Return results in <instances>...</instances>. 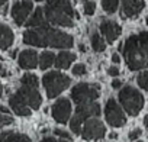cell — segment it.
<instances>
[{"mask_svg":"<svg viewBox=\"0 0 148 142\" xmlns=\"http://www.w3.org/2000/svg\"><path fill=\"white\" fill-rule=\"evenodd\" d=\"M51 115L54 117L55 122L64 125L70 120L71 116V103L67 97H60L58 100H55V103L51 107Z\"/></svg>","mask_w":148,"mask_h":142,"instance_id":"obj_10","label":"cell"},{"mask_svg":"<svg viewBox=\"0 0 148 142\" xmlns=\"http://www.w3.org/2000/svg\"><path fill=\"white\" fill-rule=\"evenodd\" d=\"M54 62H55V55L51 51H45V52H42L39 55V67H41V70L49 68Z\"/></svg>","mask_w":148,"mask_h":142,"instance_id":"obj_20","label":"cell"},{"mask_svg":"<svg viewBox=\"0 0 148 142\" xmlns=\"http://www.w3.org/2000/svg\"><path fill=\"white\" fill-rule=\"evenodd\" d=\"M99 97V86H90L87 83H80L77 86H74L71 90V99L73 102L79 104L83 103H90V102H96V99Z\"/></svg>","mask_w":148,"mask_h":142,"instance_id":"obj_7","label":"cell"},{"mask_svg":"<svg viewBox=\"0 0 148 142\" xmlns=\"http://www.w3.org/2000/svg\"><path fill=\"white\" fill-rule=\"evenodd\" d=\"M8 3V0H0V12H2V8Z\"/></svg>","mask_w":148,"mask_h":142,"instance_id":"obj_38","label":"cell"},{"mask_svg":"<svg viewBox=\"0 0 148 142\" xmlns=\"http://www.w3.org/2000/svg\"><path fill=\"white\" fill-rule=\"evenodd\" d=\"M100 115V106L96 102H90V103H83L79 104L76 109L74 116L70 119V128L73 130V133L76 135H82V129H83V123L89 119H92V116H99Z\"/></svg>","mask_w":148,"mask_h":142,"instance_id":"obj_4","label":"cell"},{"mask_svg":"<svg viewBox=\"0 0 148 142\" xmlns=\"http://www.w3.org/2000/svg\"><path fill=\"white\" fill-rule=\"evenodd\" d=\"M87 2H89V0H87Z\"/></svg>","mask_w":148,"mask_h":142,"instance_id":"obj_48","label":"cell"},{"mask_svg":"<svg viewBox=\"0 0 148 142\" xmlns=\"http://www.w3.org/2000/svg\"><path fill=\"white\" fill-rule=\"evenodd\" d=\"M119 73H121V71H119V68L118 67H109V70H108V74L110 76V77H118L119 76Z\"/></svg>","mask_w":148,"mask_h":142,"instance_id":"obj_31","label":"cell"},{"mask_svg":"<svg viewBox=\"0 0 148 142\" xmlns=\"http://www.w3.org/2000/svg\"><path fill=\"white\" fill-rule=\"evenodd\" d=\"M92 48H93V51H96V52H103V51L106 49V44H105L102 35H99L97 32H95V33L92 35Z\"/></svg>","mask_w":148,"mask_h":142,"instance_id":"obj_21","label":"cell"},{"mask_svg":"<svg viewBox=\"0 0 148 142\" xmlns=\"http://www.w3.org/2000/svg\"><path fill=\"white\" fill-rule=\"evenodd\" d=\"M122 54L131 71L144 70L148 67V32L131 35L122 44Z\"/></svg>","mask_w":148,"mask_h":142,"instance_id":"obj_2","label":"cell"},{"mask_svg":"<svg viewBox=\"0 0 148 142\" xmlns=\"http://www.w3.org/2000/svg\"><path fill=\"white\" fill-rule=\"evenodd\" d=\"M80 51H82V52H84V51H86V48H84V45H83V44L80 45Z\"/></svg>","mask_w":148,"mask_h":142,"instance_id":"obj_42","label":"cell"},{"mask_svg":"<svg viewBox=\"0 0 148 142\" xmlns=\"http://www.w3.org/2000/svg\"><path fill=\"white\" fill-rule=\"evenodd\" d=\"M16 54H18V51H12V52H10V55H12V57H15Z\"/></svg>","mask_w":148,"mask_h":142,"instance_id":"obj_44","label":"cell"},{"mask_svg":"<svg viewBox=\"0 0 148 142\" xmlns=\"http://www.w3.org/2000/svg\"><path fill=\"white\" fill-rule=\"evenodd\" d=\"M112 87H113V89H122V81L118 80V79H115V80L112 81Z\"/></svg>","mask_w":148,"mask_h":142,"instance_id":"obj_32","label":"cell"},{"mask_svg":"<svg viewBox=\"0 0 148 142\" xmlns=\"http://www.w3.org/2000/svg\"><path fill=\"white\" fill-rule=\"evenodd\" d=\"M10 135V132H0V142H5V139Z\"/></svg>","mask_w":148,"mask_h":142,"instance_id":"obj_34","label":"cell"},{"mask_svg":"<svg viewBox=\"0 0 148 142\" xmlns=\"http://www.w3.org/2000/svg\"><path fill=\"white\" fill-rule=\"evenodd\" d=\"M0 113H3V115H9V109L6 106H0Z\"/></svg>","mask_w":148,"mask_h":142,"instance_id":"obj_36","label":"cell"},{"mask_svg":"<svg viewBox=\"0 0 148 142\" xmlns=\"http://www.w3.org/2000/svg\"><path fill=\"white\" fill-rule=\"evenodd\" d=\"M109 138H110V139H116V138H118V133H116V132H112V133H109Z\"/></svg>","mask_w":148,"mask_h":142,"instance_id":"obj_37","label":"cell"},{"mask_svg":"<svg viewBox=\"0 0 148 142\" xmlns=\"http://www.w3.org/2000/svg\"><path fill=\"white\" fill-rule=\"evenodd\" d=\"M99 29H100L102 35L105 36L106 42H109V44H113L119 38V35L122 32L121 26L116 22H113V20H102Z\"/></svg>","mask_w":148,"mask_h":142,"instance_id":"obj_13","label":"cell"},{"mask_svg":"<svg viewBox=\"0 0 148 142\" xmlns=\"http://www.w3.org/2000/svg\"><path fill=\"white\" fill-rule=\"evenodd\" d=\"M44 9L42 8H36L35 9V12L32 13V16L26 20V26L29 28V29H32V28H39V26H42V25H45L47 22H45V19H44Z\"/></svg>","mask_w":148,"mask_h":142,"instance_id":"obj_19","label":"cell"},{"mask_svg":"<svg viewBox=\"0 0 148 142\" xmlns=\"http://www.w3.org/2000/svg\"><path fill=\"white\" fill-rule=\"evenodd\" d=\"M23 42L32 46H52V48H71L74 38L62 31L51 28L48 23L32 28L23 32Z\"/></svg>","mask_w":148,"mask_h":142,"instance_id":"obj_1","label":"cell"},{"mask_svg":"<svg viewBox=\"0 0 148 142\" xmlns=\"http://www.w3.org/2000/svg\"><path fill=\"white\" fill-rule=\"evenodd\" d=\"M6 13H8V5L3 6V15H6Z\"/></svg>","mask_w":148,"mask_h":142,"instance_id":"obj_40","label":"cell"},{"mask_svg":"<svg viewBox=\"0 0 148 142\" xmlns=\"http://www.w3.org/2000/svg\"><path fill=\"white\" fill-rule=\"evenodd\" d=\"M145 22H147V25H148V16H147V19H145Z\"/></svg>","mask_w":148,"mask_h":142,"instance_id":"obj_47","label":"cell"},{"mask_svg":"<svg viewBox=\"0 0 148 142\" xmlns=\"http://www.w3.org/2000/svg\"><path fill=\"white\" fill-rule=\"evenodd\" d=\"M21 83H22V86H26V87H36V89H38V84H39L38 77H36L35 74H32V73L23 74L22 79H21Z\"/></svg>","mask_w":148,"mask_h":142,"instance_id":"obj_22","label":"cell"},{"mask_svg":"<svg viewBox=\"0 0 148 142\" xmlns=\"http://www.w3.org/2000/svg\"><path fill=\"white\" fill-rule=\"evenodd\" d=\"M73 74L76 76V77H83V76H86L87 74V70H86V65L84 64H76L73 67Z\"/></svg>","mask_w":148,"mask_h":142,"instance_id":"obj_26","label":"cell"},{"mask_svg":"<svg viewBox=\"0 0 148 142\" xmlns=\"http://www.w3.org/2000/svg\"><path fill=\"white\" fill-rule=\"evenodd\" d=\"M5 142H32V141H31V138L28 135L10 132V135L5 139Z\"/></svg>","mask_w":148,"mask_h":142,"instance_id":"obj_24","label":"cell"},{"mask_svg":"<svg viewBox=\"0 0 148 142\" xmlns=\"http://www.w3.org/2000/svg\"><path fill=\"white\" fill-rule=\"evenodd\" d=\"M145 8L144 0H122V13L121 16L125 19L128 18H135L138 16L142 9Z\"/></svg>","mask_w":148,"mask_h":142,"instance_id":"obj_14","label":"cell"},{"mask_svg":"<svg viewBox=\"0 0 148 142\" xmlns=\"http://www.w3.org/2000/svg\"><path fill=\"white\" fill-rule=\"evenodd\" d=\"M36 2H48V0H36Z\"/></svg>","mask_w":148,"mask_h":142,"instance_id":"obj_46","label":"cell"},{"mask_svg":"<svg viewBox=\"0 0 148 142\" xmlns=\"http://www.w3.org/2000/svg\"><path fill=\"white\" fill-rule=\"evenodd\" d=\"M106 135V128L97 117L89 119L84 122L82 129V136L84 141H99Z\"/></svg>","mask_w":148,"mask_h":142,"instance_id":"obj_9","label":"cell"},{"mask_svg":"<svg viewBox=\"0 0 148 142\" xmlns=\"http://www.w3.org/2000/svg\"><path fill=\"white\" fill-rule=\"evenodd\" d=\"M118 6H119V0H102V8L109 15L115 13Z\"/></svg>","mask_w":148,"mask_h":142,"instance_id":"obj_23","label":"cell"},{"mask_svg":"<svg viewBox=\"0 0 148 142\" xmlns=\"http://www.w3.org/2000/svg\"><path fill=\"white\" fill-rule=\"evenodd\" d=\"M45 18L49 23L62 28H73L76 13L68 0H48L44 8Z\"/></svg>","mask_w":148,"mask_h":142,"instance_id":"obj_3","label":"cell"},{"mask_svg":"<svg viewBox=\"0 0 148 142\" xmlns=\"http://www.w3.org/2000/svg\"><path fill=\"white\" fill-rule=\"evenodd\" d=\"M54 133H55L57 136L62 138V139H71V135H70L67 130H62V129H55V130H54Z\"/></svg>","mask_w":148,"mask_h":142,"instance_id":"obj_29","label":"cell"},{"mask_svg":"<svg viewBox=\"0 0 148 142\" xmlns=\"http://www.w3.org/2000/svg\"><path fill=\"white\" fill-rule=\"evenodd\" d=\"M13 41H15L13 31L8 25L0 23V49H3V51L9 49L12 46Z\"/></svg>","mask_w":148,"mask_h":142,"instance_id":"obj_17","label":"cell"},{"mask_svg":"<svg viewBox=\"0 0 148 142\" xmlns=\"http://www.w3.org/2000/svg\"><path fill=\"white\" fill-rule=\"evenodd\" d=\"M13 123V117L10 115H2L0 116V126H8Z\"/></svg>","mask_w":148,"mask_h":142,"instance_id":"obj_28","label":"cell"},{"mask_svg":"<svg viewBox=\"0 0 148 142\" xmlns=\"http://www.w3.org/2000/svg\"><path fill=\"white\" fill-rule=\"evenodd\" d=\"M95 10H96V3L95 2H86L84 3V13L86 15H89V16H92L93 13H95Z\"/></svg>","mask_w":148,"mask_h":142,"instance_id":"obj_27","label":"cell"},{"mask_svg":"<svg viewBox=\"0 0 148 142\" xmlns=\"http://www.w3.org/2000/svg\"><path fill=\"white\" fill-rule=\"evenodd\" d=\"M41 142H58V141H57L55 138H51V136H45V138H44V139H42Z\"/></svg>","mask_w":148,"mask_h":142,"instance_id":"obj_35","label":"cell"},{"mask_svg":"<svg viewBox=\"0 0 148 142\" xmlns=\"http://www.w3.org/2000/svg\"><path fill=\"white\" fill-rule=\"evenodd\" d=\"M3 96V86H2V83H0V97Z\"/></svg>","mask_w":148,"mask_h":142,"instance_id":"obj_41","label":"cell"},{"mask_svg":"<svg viewBox=\"0 0 148 142\" xmlns=\"http://www.w3.org/2000/svg\"><path fill=\"white\" fill-rule=\"evenodd\" d=\"M31 12H32V2L31 0H22V2H18L13 5L12 18H13L15 23L18 26H21V25H25Z\"/></svg>","mask_w":148,"mask_h":142,"instance_id":"obj_12","label":"cell"},{"mask_svg":"<svg viewBox=\"0 0 148 142\" xmlns=\"http://www.w3.org/2000/svg\"><path fill=\"white\" fill-rule=\"evenodd\" d=\"M112 61H113L115 64H119V62H121V57H119V54H118V52L112 54Z\"/></svg>","mask_w":148,"mask_h":142,"instance_id":"obj_33","label":"cell"},{"mask_svg":"<svg viewBox=\"0 0 148 142\" xmlns=\"http://www.w3.org/2000/svg\"><path fill=\"white\" fill-rule=\"evenodd\" d=\"M119 102L129 116H136L144 107L142 94L132 86H125L119 91Z\"/></svg>","mask_w":148,"mask_h":142,"instance_id":"obj_6","label":"cell"},{"mask_svg":"<svg viewBox=\"0 0 148 142\" xmlns=\"http://www.w3.org/2000/svg\"><path fill=\"white\" fill-rule=\"evenodd\" d=\"M23 100L25 103L32 109V110H38L41 107V103H42V97L38 91L36 87H26V86H22L18 91H16Z\"/></svg>","mask_w":148,"mask_h":142,"instance_id":"obj_11","label":"cell"},{"mask_svg":"<svg viewBox=\"0 0 148 142\" xmlns=\"http://www.w3.org/2000/svg\"><path fill=\"white\" fill-rule=\"evenodd\" d=\"M74 59H76V54L74 52L62 51L55 57V67L60 68V70H65L74 62Z\"/></svg>","mask_w":148,"mask_h":142,"instance_id":"obj_18","label":"cell"},{"mask_svg":"<svg viewBox=\"0 0 148 142\" xmlns=\"http://www.w3.org/2000/svg\"><path fill=\"white\" fill-rule=\"evenodd\" d=\"M18 64L23 70H32V68H35L39 64V58H38L36 51H34V49H25V51H22L19 54V57H18Z\"/></svg>","mask_w":148,"mask_h":142,"instance_id":"obj_15","label":"cell"},{"mask_svg":"<svg viewBox=\"0 0 148 142\" xmlns=\"http://www.w3.org/2000/svg\"><path fill=\"white\" fill-rule=\"evenodd\" d=\"M3 73V68H2V64H0V74Z\"/></svg>","mask_w":148,"mask_h":142,"instance_id":"obj_45","label":"cell"},{"mask_svg":"<svg viewBox=\"0 0 148 142\" xmlns=\"http://www.w3.org/2000/svg\"><path fill=\"white\" fill-rule=\"evenodd\" d=\"M9 106H10V109H12L18 116L26 117V116H29L31 112H32V109L25 103V100H23L18 93H15V94H12V96L9 97Z\"/></svg>","mask_w":148,"mask_h":142,"instance_id":"obj_16","label":"cell"},{"mask_svg":"<svg viewBox=\"0 0 148 142\" xmlns=\"http://www.w3.org/2000/svg\"><path fill=\"white\" fill-rule=\"evenodd\" d=\"M105 117H106L108 123L110 126H113V128H119V126H123L126 123V116H125L122 107L116 103L115 99H109L106 102Z\"/></svg>","mask_w":148,"mask_h":142,"instance_id":"obj_8","label":"cell"},{"mask_svg":"<svg viewBox=\"0 0 148 142\" xmlns=\"http://www.w3.org/2000/svg\"><path fill=\"white\" fill-rule=\"evenodd\" d=\"M58 142H71V139H61V141H58Z\"/></svg>","mask_w":148,"mask_h":142,"instance_id":"obj_43","label":"cell"},{"mask_svg":"<svg viewBox=\"0 0 148 142\" xmlns=\"http://www.w3.org/2000/svg\"><path fill=\"white\" fill-rule=\"evenodd\" d=\"M144 126H145V128H148V115L144 117Z\"/></svg>","mask_w":148,"mask_h":142,"instance_id":"obj_39","label":"cell"},{"mask_svg":"<svg viewBox=\"0 0 148 142\" xmlns=\"http://www.w3.org/2000/svg\"><path fill=\"white\" fill-rule=\"evenodd\" d=\"M42 84L48 99H55L71 84V79L60 71H49L42 77Z\"/></svg>","mask_w":148,"mask_h":142,"instance_id":"obj_5","label":"cell"},{"mask_svg":"<svg viewBox=\"0 0 148 142\" xmlns=\"http://www.w3.org/2000/svg\"><path fill=\"white\" fill-rule=\"evenodd\" d=\"M141 133H142V130H141L139 128H136V129H134V130L129 132V139H131V141H136V139L141 136Z\"/></svg>","mask_w":148,"mask_h":142,"instance_id":"obj_30","label":"cell"},{"mask_svg":"<svg viewBox=\"0 0 148 142\" xmlns=\"http://www.w3.org/2000/svg\"><path fill=\"white\" fill-rule=\"evenodd\" d=\"M136 81H138V86H139L142 90L148 91V71H147V70H145V71H141V73L138 74Z\"/></svg>","mask_w":148,"mask_h":142,"instance_id":"obj_25","label":"cell"}]
</instances>
